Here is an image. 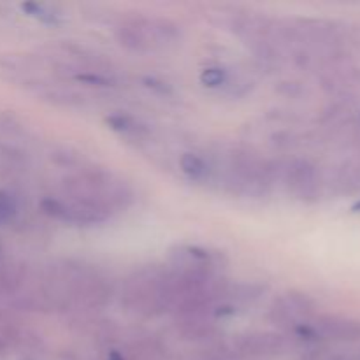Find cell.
<instances>
[{"mask_svg":"<svg viewBox=\"0 0 360 360\" xmlns=\"http://www.w3.org/2000/svg\"><path fill=\"white\" fill-rule=\"evenodd\" d=\"M144 83H146V86L150 88V90L157 91V94H160V95H169L172 91L171 86H169L167 83H164V81H160V79H155V77H146V79H144Z\"/></svg>","mask_w":360,"mask_h":360,"instance_id":"cell-14","label":"cell"},{"mask_svg":"<svg viewBox=\"0 0 360 360\" xmlns=\"http://www.w3.org/2000/svg\"><path fill=\"white\" fill-rule=\"evenodd\" d=\"M354 211H357V213H360V200L354 206Z\"/></svg>","mask_w":360,"mask_h":360,"instance_id":"cell-15","label":"cell"},{"mask_svg":"<svg viewBox=\"0 0 360 360\" xmlns=\"http://www.w3.org/2000/svg\"><path fill=\"white\" fill-rule=\"evenodd\" d=\"M283 185L294 199L313 202L322 192L320 171L308 158H292L283 167Z\"/></svg>","mask_w":360,"mask_h":360,"instance_id":"cell-7","label":"cell"},{"mask_svg":"<svg viewBox=\"0 0 360 360\" xmlns=\"http://www.w3.org/2000/svg\"><path fill=\"white\" fill-rule=\"evenodd\" d=\"M122 302L130 313L146 319L171 311L174 304V278L171 269L144 267L125 281Z\"/></svg>","mask_w":360,"mask_h":360,"instance_id":"cell-2","label":"cell"},{"mask_svg":"<svg viewBox=\"0 0 360 360\" xmlns=\"http://www.w3.org/2000/svg\"><path fill=\"white\" fill-rule=\"evenodd\" d=\"M18 213V202L14 195L6 190H0V224L13 220Z\"/></svg>","mask_w":360,"mask_h":360,"instance_id":"cell-13","label":"cell"},{"mask_svg":"<svg viewBox=\"0 0 360 360\" xmlns=\"http://www.w3.org/2000/svg\"><path fill=\"white\" fill-rule=\"evenodd\" d=\"M62 195L104 211L109 217L125 211L134 202V190L116 174L101 169H81L67 176Z\"/></svg>","mask_w":360,"mask_h":360,"instance_id":"cell-1","label":"cell"},{"mask_svg":"<svg viewBox=\"0 0 360 360\" xmlns=\"http://www.w3.org/2000/svg\"><path fill=\"white\" fill-rule=\"evenodd\" d=\"M23 9L28 11L30 16L37 18L48 25H58L62 21V14H58V11L48 4H25Z\"/></svg>","mask_w":360,"mask_h":360,"instance_id":"cell-12","label":"cell"},{"mask_svg":"<svg viewBox=\"0 0 360 360\" xmlns=\"http://www.w3.org/2000/svg\"><path fill=\"white\" fill-rule=\"evenodd\" d=\"M315 302L308 294L287 290L278 295L269 308V322L281 330H295L315 319Z\"/></svg>","mask_w":360,"mask_h":360,"instance_id":"cell-5","label":"cell"},{"mask_svg":"<svg viewBox=\"0 0 360 360\" xmlns=\"http://www.w3.org/2000/svg\"><path fill=\"white\" fill-rule=\"evenodd\" d=\"M179 169L188 179L195 183H210L213 185L214 169L210 158L193 151H186L179 157Z\"/></svg>","mask_w":360,"mask_h":360,"instance_id":"cell-10","label":"cell"},{"mask_svg":"<svg viewBox=\"0 0 360 360\" xmlns=\"http://www.w3.org/2000/svg\"><path fill=\"white\" fill-rule=\"evenodd\" d=\"M238 347L248 355L278 354L285 348V338L276 333H250L238 341Z\"/></svg>","mask_w":360,"mask_h":360,"instance_id":"cell-9","label":"cell"},{"mask_svg":"<svg viewBox=\"0 0 360 360\" xmlns=\"http://www.w3.org/2000/svg\"><path fill=\"white\" fill-rule=\"evenodd\" d=\"M41 210L51 220L67 225H77V227H91V225H101L111 220V217L104 211L63 195H49L42 199Z\"/></svg>","mask_w":360,"mask_h":360,"instance_id":"cell-6","label":"cell"},{"mask_svg":"<svg viewBox=\"0 0 360 360\" xmlns=\"http://www.w3.org/2000/svg\"><path fill=\"white\" fill-rule=\"evenodd\" d=\"M311 327L315 330L319 341H359L360 340V322L345 319L336 315H320L311 320Z\"/></svg>","mask_w":360,"mask_h":360,"instance_id":"cell-8","label":"cell"},{"mask_svg":"<svg viewBox=\"0 0 360 360\" xmlns=\"http://www.w3.org/2000/svg\"><path fill=\"white\" fill-rule=\"evenodd\" d=\"M120 46L134 53H151L169 49L183 41V30L178 23L158 16L129 18L115 32Z\"/></svg>","mask_w":360,"mask_h":360,"instance_id":"cell-3","label":"cell"},{"mask_svg":"<svg viewBox=\"0 0 360 360\" xmlns=\"http://www.w3.org/2000/svg\"><path fill=\"white\" fill-rule=\"evenodd\" d=\"M105 123L111 130L122 134L125 137H132V139H144L151 134L150 125L143 122V120L136 118L132 115H123V112H116L105 118Z\"/></svg>","mask_w":360,"mask_h":360,"instance_id":"cell-11","label":"cell"},{"mask_svg":"<svg viewBox=\"0 0 360 360\" xmlns=\"http://www.w3.org/2000/svg\"><path fill=\"white\" fill-rule=\"evenodd\" d=\"M171 271L186 278H218L224 269L221 253L197 245H176L169 250Z\"/></svg>","mask_w":360,"mask_h":360,"instance_id":"cell-4","label":"cell"}]
</instances>
